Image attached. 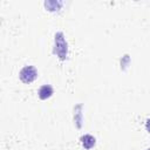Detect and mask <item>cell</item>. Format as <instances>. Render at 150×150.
<instances>
[{"mask_svg":"<svg viewBox=\"0 0 150 150\" xmlns=\"http://www.w3.org/2000/svg\"><path fill=\"white\" fill-rule=\"evenodd\" d=\"M81 142H82V145L86 148V149H90L94 144H95V138L90 135H86L81 138Z\"/></svg>","mask_w":150,"mask_h":150,"instance_id":"3","label":"cell"},{"mask_svg":"<svg viewBox=\"0 0 150 150\" xmlns=\"http://www.w3.org/2000/svg\"><path fill=\"white\" fill-rule=\"evenodd\" d=\"M52 94H53V88H52L49 84L42 86V87L40 88V90H39V97H40L41 100H46V98L50 97Z\"/></svg>","mask_w":150,"mask_h":150,"instance_id":"2","label":"cell"},{"mask_svg":"<svg viewBox=\"0 0 150 150\" xmlns=\"http://www.w3.org/2000/svg\"><path fill=\"white\" fill-rule=\"evenodd\" d=\"M36 76H38V71L33 66H26L20 71V79L25 83H29V82L34 81L36 79Z\"/></svg>","mask_w":150,"mask_h":150,"instance_id":"1","label":"cell"}]
</instances>
